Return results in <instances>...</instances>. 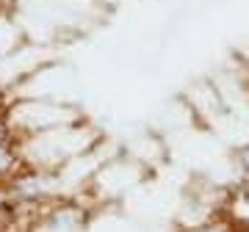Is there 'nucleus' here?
<instances>
[{
    "instance_id": "39448f33",
    "label": "nucleus",
    "mask_w": 249,
    "mask_h": 232,
    "mask_svg": "<svg viewBox=\"0 0 249 232\" xmlns=\"http://www.w3.org/2000/svg\"><path fill=\"white\" fill-rule=\"evenodd\" d=\"M238 161H241V166H244V169L249 171V144L238 149Z\"/></svg>"
},
{
    "instance_id": "f03ea898",
    "label": "nucleus",
    "mask_w": 249,
    "mask_h": 232,
    "mask_svg": "<svg viewBox=\"0 0 249 232\" xmlns=\"http://www.w3.org/2000/svg\"><path fill=\"white\" fill-rule=\"evenodd\" d=\"M17 152L11 149V144H6V147H0V177H9L11 171L17 169Z\"/></svg>"
},
{
    "instance_id": "20e7f679",
    "label": "nucleus",
    "mask_w": 249,
    "mask_h": 232,
    "mask_svg": "<svg viewBox=\"0 0 249 232\" xmlns=\"http://www.w3.org/2000/svg\"><path fill=\"white\" fill-rule=\"evenodd\" d=\"M194 232H238V227H232L227 221H213V224H205V227H196Z\"/></svg>"
},
{
    "instance_id": "7ed1b4c3",
    "label": "nucleus",
    "mask_w": 249,
    "mask_h": 232,
    "mask_svg": "<svg viewBox=\"0 0 249 232\" xmlns=\"http://www.w3.org/2000/svg\"><path fill=\"white\" fill-rule=\"evenodd\" d=\"M6 144H11V125H9L6 111L0 108V147H6Z\"/></svg>"
},
{
    "instance_id": "f257e3e1",
    "label": "nucleus",
    "mask_w": 249,
    "mask_h": 232,
    "mask_svg": "<svg viewBox=\"0 0 249 232\" xmlns=\"http://www.w3.org/2000/svg\"><path fill=\"white\" fill-rule=\"evenodd\" d=\"M34 227V207L28 202H0V232H28Z\"/></svg>"
},
{
    "instance_id": "423d86ee",
    "label": "nucleus",
    "mask_w": 249,
    "mask_h": 232,
    "mask_svg": "<svg viewBox=\"0 0 249 232\" xmlns=\"http://www.w3.org/2000/svg\"><path fill=\"white\" fill-rule=\"evenodd\" d=\"M244 205H247V210H249V188L244 191Z\"/></svg>"
}]
</instances>
